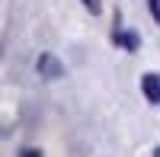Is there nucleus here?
Instances as JSON below:
<instances>
[{"label": "nucleus", "mask_w": 160, "mask_h": 157, "mask_svg": "<svg viewBox=\"0 0 160 157\" xmlns=\"http://www.w3.org/2000/svg\"><path fill=\"white\" fill-rule=\"evenodd\" d=\"M141 90H144V96L151 103H160V77L157 74H144L141 77Z\"/></svg>", "instance_id": "1"}, {"label": "nucleus", "mask_w": 160, "mask_h": 157, "mask_svg": "<svg viewBox=\"0 0 160 157\" xmlns=\"http://www.w3.org/2000/svg\"><path fill=\"white\" fill-rule=\"evenodd\" d=\"M38 71H42L45 77H61V74H64L55 55H42V58H38Z\"/></svg>", "instance_id": "2"}, {"label": "nucleus", "mask_w": 160, "mask_h": 157, "mask_svg": "<svg viewBox=\"0 0 160 157\" xmlns=\"http://www.w3.org/2000/svg\"><path fill=\"white\" fill-rule=\"evenodd\" d=\"M115 42H122V45H125V48H131V51L138 48V38L131 35V32H115Z\"/></svg>", "instance_id": "3"}, {"label": "nucleus", "mask_w": 160, "mask_h": 157, "mask_svg": "<svg viewBox=\"0 0 160 157\" xmlns=\"http://www.w3.org/2000/svg\"><path fill=\"white\" fill-rule=\"evenodd\" d=\"M83 7H87L90 13H99V0H83Z\"/></svg>", "instance_id": "4"}, {"label": "nucleus", "mask_w": 160, "mask_h": 157, "mask_svg": "<svg viewBox=\"0 0 160 157\" xmlns=\"http://www.w3.org/2000/svg\"><path fill=\"white\" fill-rule=\"evenodd\" d=\"M19 157H42V151H35V148H26Z\"/></svg>", "instance_id": "5"}, {"label": "nucleus", "mask_w": 160, "mask_h": 157, "mask_svg": "<svg viewBox=\"0 0 160 157\" xmlns=\"http://www.w3.org/2000/svg\"><path fill=\"white\" fill-rule=\"evenodd\" d=\"M151 10H154V16L160 19V0H151Z\"/></svg>", "instance_id": "6"}, {"label": "nucleus", "mask_w": 160, "mask_h": 157, "mask_svg": "<svg viewBox=\"0 0 160 157\" xmlns=\"http://www.w3.org/2000/svg\"><path fill=\"white\" fill-rule=\"evenodd\" d=\"M154 157H160V148H157V151H154Z\"/></svg>", "instance_id": "7"}]
</instances>
